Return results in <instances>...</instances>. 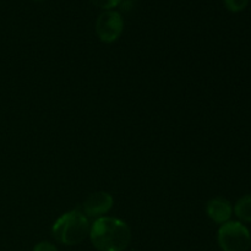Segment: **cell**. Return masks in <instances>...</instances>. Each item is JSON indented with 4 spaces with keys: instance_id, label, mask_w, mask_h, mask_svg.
Masks as SVG:
<instances>
[{
    "instance_id": "obj_13",
    "label": "cell",
    "mask_w": 251,
    "mask_h": 251,
    "mask_svg": "<svg viewBox=\"0 0 251 251\" xmlns=\"http://www.w3.org/2000/svg\"><path fill=\"white\" fill-rule=\"evenodd\" d=\"M131 1H135V0H131Z\"/></svg>"
},
{
    "instance_id": "obj_6",
    "label": "cell",
    "mask_w": 251,
    "mask_h": 251,
    "mask_svg": "<svg viewBox=\"0 0 251 251\" xmlns=\"http://www.w3.org/2000/svg\"><path fill=\"white\" fill-rule=\"evenodd\" d=\"M206 213L208 218L212 220L217 225H223V223L230 221L233 215V206L229 200L222 196H216V198L210 199L206 203Z\"/></svg>"
},
{
    "instance_id": "obj_3",
    "label": "cell",
    "mask_w": 251,
    "mask_h": 251,
    "mask_svg": "<svg viewBox=\"0 0 251 251\" xmlns=\"http://www.w3.org/2000/svg\"><path fill=\"white\" fill-rule=\"evenodd\" d=\"M217 242L222 251H248L251 247V235L242 222L228 221L221 225Z\"/></svg>"
},
{
    "instance_id": "obj_11",
    "label": "cell",
    "mask_w": 251,
    "mask_h": 251,
    "mask_svg": "<svg viewBox=\"0 0 251 251\" xmlns=\"http://www.w3.org/2000/svg\"><path fill=\"white\" fill-rule=\"evenodd\" d=\"M119 6H120V10H122V11L127 12V11H130L132 7H134V1H131V0H122L119 4Z\"/></svg>"
},
{
    "instance_id": "obj_7",
    "label": "cell",
    "mask_w": 251,
    "mask_h": 251,
    "mask_svg": "<svg viewBox=\"0 0 251 251\" xmlns=\"http://www.w3.org/2000/svg\"><path fill=\"white\" fill-rule=\"evenodd\" d=\"M233 212L237 216L239 222L251 223V194H247L238 199L234 208H233Z\"/></svg>"
},
{
    "instance_id": "obj_4",
    "label": "cell",
    "mask_w": 251,
    "mask_h": 251,
    "mask_svg": "<svg viewBox=\"0 0 251 251\" xmlns=\"http://www.w3.org/2000/svg\"><path fill=\"white\" fill-rule=\"evenodd\" d=\"M124 29V20L122 15L114 10L103 11L96 21V33L103 43H113L118 41Z\"/></svg>"
},
{
    "instance_id": "obj_9",
    "label": "cell",
    "mask_w": 251,
    "mask_h": 251,
    "mask_svg": "<svg viewBox=\"0 0 251 251\" xmlns=\"http://www.w3.org/2000/svg\"><path fill=\"white\" fill-rule=\"evenodd\" d=\"M90 1L92 2L95 6L100 7V9H103L104 11H107V10H112V9H114V7L119 6V4L122 0H90Z\"/></svg>"
},
{
    "instance_id": "obj_5",
    "label": "cell",
    "mask_w": 251,
    "mask_h": 251,
    "mask_svg": "<svg viewBox=\"0 0 251 251\" xmlns=\"http://www.w3.org/2000/svg\"><path fill=\"white\" fill-rule=\"evenodd\" d=\"M114 205V199L109 193L105 191H98L93 193L85 200L82 206V212L87 217L100 218L104 217Z\"/></svg>"
},
{
    "instance_id": "obj_12",
    "label": "cell",
    "mask_w": 251,
    "mask_h": 251,
    "mask_svg": "<svg viewBox=\"0 0 251 251\" xmlns=\"http://www.w3.org/2000/svg\"><path fill=\"white\" fill-rule=\"evenodd\" d=\"M34 1H42V0H34Z\"/></svg>"
},
{
    "instance_id": "obj_2",
    "label": "cell",
    "mask_w": 251,
    "mask_h": 251,
    "mask_svg": "<svg viewBox=\"0 0 251 251\" xmlns=\"http://www.w3.org/2000/svg\"><path fill=\"white\" fill-rule=\"evenodd\" d=\"M91 223L88 217L80 208L68 211L63 213L54 222L51 228V234L56 242L63 245L81 244L90 234Z\"/></svg>"
},
{
    "instance_id": "obj_1",
    "label": "cell",
    "mask_w": 251,
    "mask_h": 251,
    "mask_svg": "<svg viewBox=\"0 0 251 251\" xmlns=\"http://www.w3.org/2000/svg\"><path fill=\"white\" fill-rule=\"evenodd\" d=\"M88 237L98 251H124L131 242V229L125 221L104 216L93 221Z\"/></svg>"
},
{
    "instance_id": "obj_10",
    "label": "cell",
    "mask_w": 251,
    "mask_h": 251,
    "mask_svg": "<svg viewBox=\"0 0 251 251\" xmlns=\"http://www.w3.org/2000/svg\"><path fill=\"white\" fill-rule=\"evenodd\" d=\"M33 251H59L54 244L49 242H39L34 245Z\"/></svg>"
},
{
    "instance_id": "obj_8",
    "label": "cell",
    "mask_w": 251,
    "mask_h": 251,
    "mask_svg": "<svg viewBox=\"0 0 251 251\" xmlns=\"http://www.w3.org/2000/svg\"><path fill=\"white\" fill-rule=\"evenodd\" d=\"M250 0H223L225 6L230 12H240L247 9Z\"/></svg>"
}]
</instances>
